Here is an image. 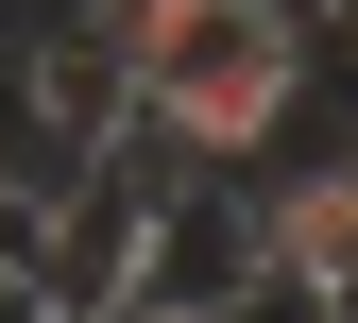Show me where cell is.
Here are the masks:
<instances>
[{
    "label": "cell",
    "mask_w": 358,
    "mask_h": 323,
    "mask_svg": "<svg viewBox=\"0 0 358 323\" xmlns=\"http://www.w3.org/2000/svg\"><path fill=\"white\" fill-rule=\"evenodd\" d=\"M341 323H358V306H341Z\"/></svg>",
    "instance_id": "obj_5"
},
{
    "label": "cell",
    "mask_w": 358,
    "mask_h": 323,
    "mask_svg": "<svg viewBox=\"0 0 358 323\" xmlns=\"http://www.w3.org/2000/svg\"><path fill=\"white\" fill-rule=\"evenodd\" d=\"M256 272H273V306H324V323L358 306V136L256 204Z\"/></svg>",
    "instance_id": "obj_3"
},
{
    "label": "cell",
    "mask_w": 358,
    "mask_h": 323,
    "mask_svg": "<svg viewBox=\"0 0 358 323\" xmlns=\"http://www.w3.org/2000/svg\"><path fill=\"white\" fill-rule=\"evenodd\" d=\"M103 34L137 68V136L154 153L239 170L307 103V0H103Z\"/></svg>",
    "instance_id": "obj_1"
},
{
    "label": "cell",
    "mask_w": 358,
    "mask_h": 323,
    "mask_svg": "<svg viewBox=\"0 0 358 323\" xmlns=\"http://www.w3.org/2000/svg\"><path fill=\"white\" fill-rule=\"evenodd\" d=\"M0 290H17V272H0Z\"/></svg>",
    "instance_id": "obj_4"
},
{
    "label": "cell",
    "mask_w": 358,
    "mask_h": 323,
    "mask_svg": "<svg viewBox=\"0 0 358 323\" xmlns=\"http://www.w3.org/2000/svg\"><path fill=\"white\" fill-rule=\"evenodd\" d=\"M256 290H273V272H256V204L205 188V170H171L154 221H137V272H120V323H222Z\"/></svg>",
    "instance_id": "obj_2"
}]
</instances>
